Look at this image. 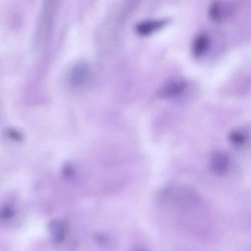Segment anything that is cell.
<instances>
[{
	"instance_id": "1",
	"label": "cell",
	"mask_w": 251,
	"mask_h": 251,
	"mask_svg": "<svg viewBox=\"0 0 251 251\" xmlns=\"http://www.w3.org/2000/svg\"><path fill=\"white\" fill-rule=\"evenodd\" d=\"M58 1L44 0L40 8L33 38V47L40 49L50 37L58 8Z\"/></svg>"
},
{
	"instance_id": "8",
	"label": "cell",
	"mask_w": 251,
	"mask_h": 251,
	"mask_svg": "<svg viewBox=\"0 0 251 251\" xmlns=\"http://www.w3.org/2000/svg\"><path fill=\"white\" fill-rule=\"evenodd\" d=\"M230 139L234 144L237 145H242L245 141V135L239 131L232 132L230 135Z\"/></svg>"
},
{
	"instance_id": "2",
	"label": "cell",
	"mask_w": 251,
	"mask_h": 251,
	"mask_svg": "<svg viewBox=\"0 0 251 251\" xmlns=\"http://www.w3.org/2000/svg\"><path fill=\"white\" fill-rule=\"evenodd\" d=\"M91 70L89 66L85 62H79L71 69L69 76L70 84L73 87H78L86 83L90 78Z\"/></svg>"
},
{
	"instance_id": "6",
	"label": "cell",
	"mask_w": 251,
	"mask_h": 251,
	"mask_svg": "<svg viewBox=\"0 0 251 251\" xmlns=\"http://www.w3.org/2000/svg\"><path fill=\"white\" fill-rule=\"evenodd\" d=\"M209 44V38L204 33L199 34L195 38L192 45V52L195 56H200L206 50Z\"/></svg>"
},
{
	"instance_id": "3",
	"label": "cell",
	"mask_w": 251,
	"mask_h": 251,
	"mask_svg": "<svg viewBox=\"0 0 251 251\" xmlns=\"http://www.w3.org/2000/svg\"><path fill=\"white\" fill-rule=\"evenodd\" d=\"M166 22V19H164L144 20L136 23L135 29L140 35H148L162 27Z\"/></svg>"
},
{
	"instance_id": "5",
	"label": "cell",
	"mask_w": 251,
	"mask_h": 251,
	"mask_svg": "<svg viewBox=\"0 0 251 251\" xmlns=\"http://www.w3.org/2000/svg\"><path fill=\"white\" fill-rule=\"evenodd\" d=\"M212 170L217 174L226 171L229 166V159L224 153L216 152L212 156L210 162Z\"/></svg>"
},
{
	"instance_id": "7",
	"label": "cell",
	"mask_w": 251,
	"mask_h": 251,
	"mask_svg": "<svg viewBox=\"0 0 251 251\" xmlns=\"http://www.w3.org/2000/svg\"><path fill=\"white\" fill-rule=\"evenodd\" d=\"M221 10L219 4L217 1L213 2L209 8V14L213 20H218L221 17Z\"/></svg>"
},
{
	"instance_id": "4",
	"label": "cell",
	"mask_w": 251,
	"mask_h": 251,
	"mask_svg": "<svg viewBox=\"0 0 251 251\" xmlns=\"http://www.w3.org/2000/svg\"><path fill=\"white\" fill-rule=\"evenodd\" d=\"M185 87V83L183 81L171 80L161 86L159 88L157 94L162 97H171L180 93Z\"/></svg>"
}]
</instances>
